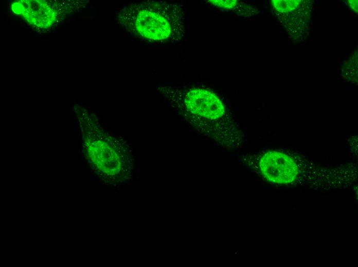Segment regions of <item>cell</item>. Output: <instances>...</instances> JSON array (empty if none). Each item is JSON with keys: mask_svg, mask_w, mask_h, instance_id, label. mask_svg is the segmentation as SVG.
I'll return each instance as SVG.
<instances>
[{"mask_svg": "<svg viewBox=\"0 0 358 267\" xmlns=\"http://www.w3.org/2000/svg\"><path fill=\"white\" fill-rule=\"evenodd\" d=\"M167 105L198 133L223 147H237L241 133L222 99L209 88L190 86L158 88Z\"/></svg>", "mask_w": 358, "mask_h": 267, "instance_id": "6da1fadb", "label": "cell"}, {"mask_svg": "<svg viewBox=\"0 0 358 267\" xmlns=\"http://www.w3.org/2000/svg\"><path fill=\"white\" fill-rule=\"evenodd\" d=\"M249 167L265 181L279 185H310L328 189L352 181L355 175L351 169L319 167L294 154L267 151L245 158Z\"/></svg>", "mask_w": 358, "mask_h": 267, "instance_id": "7a4b0ae2", "label": "cell"}, {"mask_svg": "<svg viewBox=\"0 0 358 267\" xmlns=\"http://www.w3.org/2000/svg\"><path fill=\"white\" fill-rule=\"evenodd\" d=\"M78 118L84 155L94 171L111 184L130 180L135 160L126 141L106 131L97 116L85 108H80Z\"/></svg>", "mask_w": 358, "mask_h": 267, "instance_id": "3957f363", "label": "cell"}, {"mask_svg": "<svg viewBox=\"0 0 358 267\" xmlns=\"http://www.w3.org/2000/svg\"><path fill=\"white\" fill-rule=\"evenodd\" d=\"M117 20L128 33L148 43H173L186 35L185 10L177 3L161 1L133 2L121 8Z\"/></svg>", "mask_w": 358, "mask_h": 267, "instance_id": "277c9868", "label": "cell"}]
</instances>
